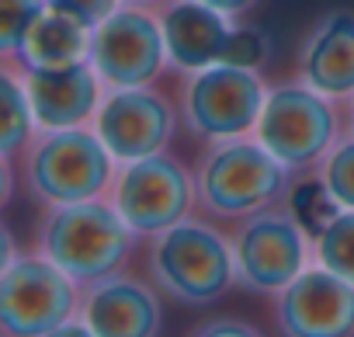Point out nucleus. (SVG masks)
<instances>
[{
    "mask_svg": "<svg viewBox=\"0 0 354 337\" xmlns=\"http://www.w3.org/2000/svg\"><path fill=\"white\" fill-rule=\"evenodd\" d=\"M0 84H4V132H0V156H4V163H15L28 149V143L35 139L39 122H35V108H32L28 87L21 80V70L11 60H4V66H0Z\"/></svg>",
    "mask_w": 354,
    "mask_h": 337,
    "instance_id": "obj_18",
    "label": "nucleus"
},
{
    "mask_svg": "<svg viewBox=\"0 0 354 337\" xmlns=\"http://www.w3.org/2000/svg\"><path fill=\"white\" fill-rule=\"evenodd\" d=\"M177 111L174 101L149 87H115L104 91V101L94 115V132L111 149L118 163H132L153 153H167L174 139Z\"/></svg>",
    "mask_w": 354,
    "mask_h": 337,
    "instance_id": "obj_11",
    "label": "nucleus"
},
{
    "mask_svg": "<svg viewBox=\"0 0 354 337\" xmlns=\"http://www.w3.org/2000/svg\"><path fill=\"white\" fill-rule=\"evenodd\" d=\"M49 11L46 0H0V56L15 60L32 25Z\"/></svg>",
    "mask_w": 354,
    "mask_h": 337,
    "instance_id": "obj_21",
    "label": "nucleus"
},
{
    "mask_svg": "<svg viewBox=\"0 0 354 337\" xmlns=\"http://www.w3.org/2000/svg\"><path fill=\"white\" fill-rule=\"evenodd\" d=\"M39 254L63 268L80 289L122 271L136 247V233L104 199L46 209L39 223Z\"/></svg>",
    "mask_w": 354,
    "mask_h": 337,
    "instance_id": "obj_1",
    "label": "nucleus"
},
{
    "mask_svg": "<svg viewBox=\"0 0 354 337\" xmlns=\"http://www.w3.org/2000/svg\"><path fill=\"white\" fill-rule=\"evenodd\" d=\"M188 337H264V334L240 316H212V320L198 323Z\"/></svg>",
    "mask_w": 354,
    "mask_h": 337,
    "instance_id": "obj_24",
    "label": "nucleus"
},
{
    "mask_svg": "<svg viewBox=\"0 0 354 337\" xmlns=\"http://www.w3.org/2000/svg\"><path fill=\"white\" fill-rule=\"evenodd\" d=\"M42 337H94V330H91L80 316H73V320H66L63 327H56V330H49V334H42Z\"/></svg>",
    "mask_w": 354,
    "mask_h": 337,
    "instance_id": "obj_26",
    "label": "nucleus"
},
{
    "mask_svg": "<svg viewBox=\"0 0 354 337\" xmlns=\"http://www.w3.org/2000/svg\"><path fill=\"white\" fill-rule=\"evenodd\" d=\"M295 77L333 101H347L354 94V11L351 8H333L313 21L295 56Z\"/></svg>",
    "mask_w": 354,
    "mask_h": 337,
    "instance_id": "obj_16",
    "label": "nucleus"
},
{
    "mask_svg": "<svg viewBox=\"0 0 354 337\" xmlns=\"http://www.w3.org/2000/svg\"><path fill=\"white\" fill-rule=\"evenodd\" d=\"M18 70L28 87L39 129L94 125V115H97L108 87L94 73L91 60L70 63V66H18Z\"/></svg>",
    "mask_w": 354,
    "mask_h": 337,
    "instance_id": "obj_13",
    "label": "nucleus"
},
{
    "mask_svg": "<svg viewBox=\"0 0 354 337\" xmlns=\"http://www.w3.org/2000/svg\"><path fill=\"white\" fill-rule=\"evenodd\" d=\"M108 202L136 237H156L192 216L198 192L181 160L170 153H153L132 163H118Z\"/></svg>",
    "mask_w": 354,
    "mask_h": 337,
    "instance_id": "obj_8",
    "label": "nucleus"
},
{
    "mask_svg": "<svg viewBox=\"0 0 354 337\" xmlns=\"http://www.w3.org/2000/svg\"><path fill=\"white\" fill-rule=\"evenodd\" d=\"M46 4L59 15H70L77 21H84L87 28H97L104 18H111L125 0H46Z\"/></svg>",
    "mask_w": 354,
    "mask_h": 337,
    "instance_id": "obj_23",
    "label": "nucleus"
},
{
    "mask_svg": "<svg viewBox=\"0 0 354 337\" xmlns=\"http://www.w3.org/2000/svg\"><path fill=\"white\" fill-rule=\"evenodd\" d=\"M268 60H271V35H268L264 28H257V25H240V21H236L223 63L247 66V70H264Z\"/></svg>",
    "mask_w": 354,
    "mask_h": 337,
    "instance_id": "obj_22",
    "label": "nucleus"
},
{
    "mask_svg": "<svg viewBox=\"0 0 354 337\" xmlns=\"http://www.w3.org/2000/svg\"><path fill=\"white\" fill-rule=\"evenodd\" d=\"M84 289L42 254L15 257L0 275V334L42 337L80 316Z\"/></svg>",
    "mask_w": 354,
    "mask_h": 337,
    "instance_id": "obj_9",
    "label": "nucleus"
},
{
    "mask_svg": "<svg viewBox=\"0 0 354 337\" xmlns=\"http://www.w3.org/2000/svg\"><path fill=\"white\" fill-rule=\"evenodd\" d=\"M80 320L94 337H156L163 323L160 289L118 271L84 289Z\"/></svg>",
    "mask_w": 354,
    "mask_h": 337,
    "instance_id": "obj_14",
    "label": "nucleus"
},
{
    "mask_svg": "<svg viewBox=\"0 0 354 337\" xmlns=\"http://www.w3.org/2000/svg\"><path fill=\"white\" fill-rule=\"evenodd\" d=\"M125 4H139V8H163L167 0H125Z\"/></svg>",
    "mask_w": 354,
    "mask_h": 337,
    "instance_id": "obj_28",
    "label": "nucleus"
},
{
    "mask_svg": "<svg viewBox=\"0 0 354 337\" xmlns=\"http://www.w3.org/2000/svg\"><path fill=\"white\" fill-rule=\"evenodd\" d=\"M146 271L160 295L177 299L181 306H209L236 282L233 244L202 219H181L149 237Z\"/></svg>",
    "mask_w": 354,
    "mask_h": 337,
    "instance_id": "obj_4",
    "label": "nucleus"
},
{
    "mask_svg": "<svg viewBox=\"0 0 354 337\" xmlns=\"http://www.w3.org/2000/svg\"><path fill=\"white\" fill-rule=\"evenodd\" d=\"M156 15L167 39V60L177 73H195L226 60L236 18L202 0H167L163 8H156Z\"/></svg>",
    "mask_w": 354,
    "mask_h": 337,
    "instance_id": "obj_15",
    "label": "nucleus"
},
{
    "mask_svg": "<svg viewBox=\"0 0 354 337\" xmlns=\"http://www.w3.org/2000/svg\"><path fill=\"white\" fill-rule=\"evenodd\" d=\"M268 84L261 70L216 63L195 73H185L181 94H177V111L192 136L202 143H223L254 136L257 118L268 101Z\"/></svg>",
    "mask_w": 354,
    "mask_h": 337,
    "instance_id": "obj_6",
    "label": "nucleus"
},
{
    "mask_svg": "<svg viewBox=\"0 0 354 337\" xmlns=\"http://www.w3.org/2000/svg\"><path fill=\"white\" fill-rule=\"evenodd\" d=\"M236 282L261 295H278L313 264V233L292 209L271 206L236 223L230 233Z\"/></svg>",
    "mask_w": 354,
    "mask_h": 337,
    "instance_id": "obj_7",
    "label": "nucleus"
},
{
    "mask_svg": "<svg viewBox=\"0 0 354 337\" xmlns=\"http://www.w3.org/2000/svg\"><path fill=\"white\" fill-rule=\"evenodd\" d=\"M202 4H209V8L230 15V18H243V15H250L261 4V0H202Z\"/></svg>",
    "mask_w": 354,
    "mask_h": 337,
    "instance_id": "obj_25",
    "label": "nucleus"
},
{
    "mask_svg": "<svg viewBox=\"0 0 354 337\" xmlns=\"http://www.w3.org/2000/svg\"><path fill=\"white\" fill-rule=\"evenodd\" d=\"M118 160L101 143L94 125L77 129H39L21 153L25 188L46 206H77L104 199L111 192Z\"/></svg>",
    "mask_w": 354,
    "mask_h": 337,
    "instance_id": "obj_2",
    "label": "nucleus"
},
{
    "mask_svg": "<svg viewBox=\"0 0 354 337\" xmlns=\"http://www.w3.org/2000/svg\"><path fill=\"white\" fill-rule=\"evenodd\" d=\"M344 118H347V132H354V94L344 101Z\"/></svg>",
    "mask_w": 354,
    "mask_h": 337,
    "instance_id": "obj_27",
    "label": "nucleus"
},
{
    "mask_svg": "<svg viewBox=\"0 0 354 337\" xmlns=\"http://www.w3.org/2000/svg\"><path fill=\"white\" fill-rule=\"evenodd\" d=\"M91 66L108 91L149 87L170 66L156 8L122 4L91 32Z\"/></svg>",
    "mask_w": 354,
    "mask_h": 337,
    "instance_id": "obj_10",
    "label": "nucleus"
},
{
    "mask_svg": "<svg viewBox=\"0 0 354 337\" xmlns=\"http://www.w3.org/2000/svg\"><path fill=\"white\" fill-rule=\"evenodd\" d=\"M313 261L354 282V209H337L313 237Z\"/></svg>",
    "mask_w": 354,
    "mask_h": 337,
    "instance_id": "obj_19",
    "label": "nucleus"
},
{
    "mask_svg": "<svg viewBox=\"0 0 354 337\" xmlns=\"http://www.w3.org/2000/svg\"><path fill=\"white\" fill-rule=\"evenodd\" d=\"M340 111H344V101H333L313 91L299 77L281 80L268 91L254 136L288 171H309V167H319V160L344 136L347 118Z\"/></svg>",
    "mask_w": 354,
    "mask_h": 337,
    "instance_id": "obj_5",
    "label": "nucleus"
},
{
    "mask_svg": "<svg viewBox=\"0 0 354 337\" xmlns=\"http://www.w3.org/2000/svg\"><path fill=\"white\" fill-rule=\"evenodd\" d=\"M288 185L292 171L257 136L209 143L195 171L198 206L216 219H247L271 209L288 195Z\"/></svg>",
    "mask_w": 354,
    "mask_h": 337,
    "instance_id": "obj_3",
    "label": "nucleus"
},
{
    "mask_svg": "<svg viewBox=\"0 0 354 337\" xmlns=\"http://www.w3.org/2000/svg\"><path fill=\"white\" fill-rule=\"evenodd\" d=\"M316 178L337 209H354V132H344L333 149L319 160Z\"/></svg>",
    "mask_w": 354,
    "mask_h": 337,
    "instance_id": "obj_20",
    "label": "nucleus"
},
{
    "mask_svg": "<svg viewBox=\"0 0 354 337\" xmlns=\"http://www.w3.org/2000/svg\"><path fill=\"white\" fill-rule=\"evenodd\" d=\"M91 32L84 21L59 15V11H46L32 32L25 35L15 63L18 66H70V63H84L91 56Z\"/></svg>",
    "mask_w": 354,
    "mask_h": 337,
    "instance_id": "obj_17",
    "label": "nucleus"
},
{
    "mask_svg": "<svg viewBox=\"0 0 354 337\" xmlns=\"http://www.w3.org/2000/svg\"><path fill=\"white\" fill-rule=\"evenodd\" d=\"M281 337H354V282L309 264L274 295Z\"/></svg>",
    "mask_w": 354,
    "mask_h": 337,
    "instance_id": "obj_12",
    "label": "nucleus"
}]
</instances>
